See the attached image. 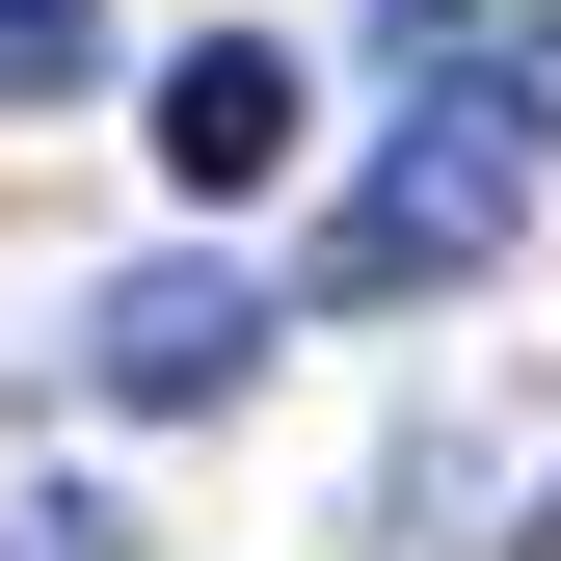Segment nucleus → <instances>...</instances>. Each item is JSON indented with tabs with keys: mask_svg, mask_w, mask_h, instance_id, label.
<instances>
[{
	"mask_svg": "<svg viewBox=\"0 0 561 561\" xmlns=\"http://www.w3.org/2000/svg\"><path fill=\"white\" fill-rule=\"evenodd\" d=\"M375 81H428L481 134H561V0H375Z\"/></svg>",
	"mask_w": 561,
	"mask_h": 561,
	"instance_id": "3",
	"label": "nucleus"
},
{
	"mask_svg": "<svg viewBox=\"0 0 561 561\" xmlns=\"http://www.w3.org/2000/svg\"><path fill=\"white\" fill-rule=\"evenodd\" d=\"M535 215V134H481V107H401L375 161H347V215H321V321H401V295H481Z\"/></svg>",
	"mask_w": 561,
	"mask_h": 561,
	"instance_id": "1",
	"label": "nucleus"
},
{
	"mask_svg": "<svg viewBox=\"0 0 561 561\" xmlns=\"http://www.w3.org/2000/svg\"><path fill=\"white\" fill-rule=\"evenodd\" d=\"M267 375V295L241 267H134V295L81 321V401H134V428H187V401H241Z\"/></svg>",
	"mask_w": 561,
	"mask_h": 561,
	"instance_id": "2",
	"label": "nucleus"
},
{
	"mask_svg": "<svg viewBox=\"0 0 561 561\" xmlns=\"http://www.w3.org/2000/svg\"><path fill=\"white\" fill-rule=\"evenodd\" d=\"M0 561H134V508H107V481H27V508H0Z\"/></svg>",
	"mask_w": 561,
	"mask_h": 561,
	"instance_id": "6",
	"label": "nucleus"
},
{
	"mask_svg": "<svg viewBox=\"0 0 561 561\" xmlns=\"http://www.w3.org/2000/svg\"><path fill=\"white\" fill-rule=\"evenodd\" d=\"M107 81V0H0V107H81Z\"/></svg>",
	"mask_w": 561,
	"mask_h": 561,
	"instance_id": "5",
	"label": "nucleus"
},
{
	"mask_svg": "<svg viewBox=\"0 0 561 561\" xmlns=\"http://www.w3.org/2000/svg\"><path fill=\"white\" fill-rule=\"evenodd\" d=\"M161 161H187V187H267V161H295V54H267V27L161 54Z\"/></svg>",
	"mask_w": 561,
	"mask_h": 561,
	"instance_id": "4",
	"label": "nucleus"
}]
</instances>
